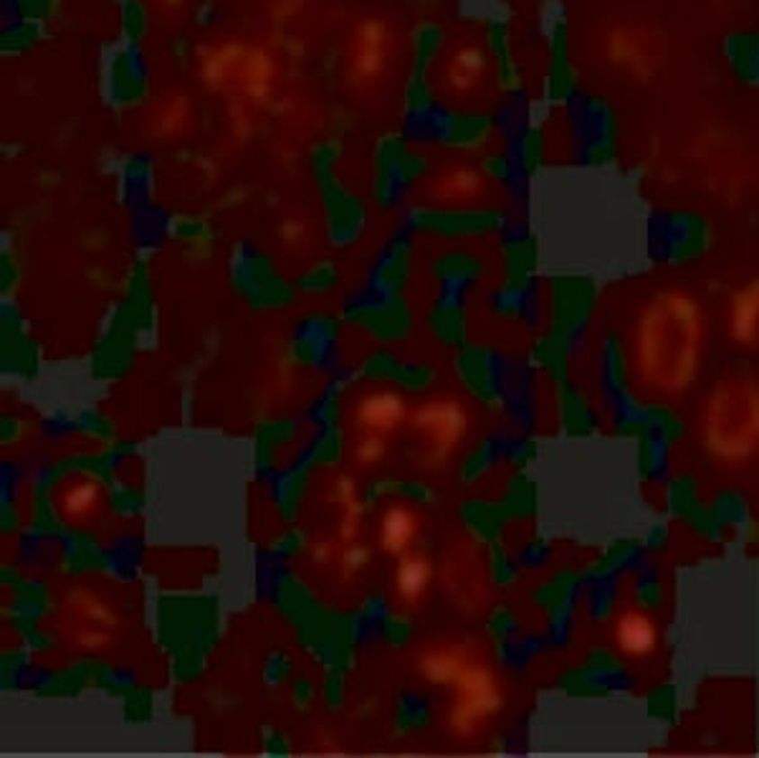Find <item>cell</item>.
Returning a JSON list of instances; mask_svg holds the SVG:
<instances>
[{
  "label": "cell",
  "mask_w": 759,
  "mask_h": 758,
  "mask_svg": "<svg viewBox=\"0 0 759 758\" xmlns=\"http://www.w3.org/2000/svg\"><path fill=\"white\" fill-rule=\"evenodd\" d=\"M592 386L598 391V398L587 404V411L592 414V424L602 426L608 424L618 432H633L643 429L655 408L643 404L636 393L628 388L623 379V361H620V348L615 340H602L595 355H592Z\"/></svg>",
  "instance_id": "obj_1"
},
{
  "label": "cell",
  "mask_w": 759,
  "mask_h": 758,
  "mask_svg": "<svg viewBox=\"0 0 759 758\" xmlns=\"http://www.w3.org/2000/svg\"><path fill=\"white\" fill-rule=\"evenodd\" d=\"M640 444H643V479L651 492H655L666 505L668 513H673V424L655 411L651 421L640 429Z\"/></svg>",
  "instance_id": "obj_2"
},
{
  "label": "cell",
  "mask_w": 759,
  "mask_h": 758,
  "mask_svg": "<svg viewBox=\"0 0 759 758\" xmlns=\"http://www.w3.org/2000/svg\"><path fill=\"white\" fill-rule=\"evenodd\" d=\"M701 229L691 216L673 211H651L646 221V254L651 264L668 267L689 257L699 244Z\"/></svg>",
  "instance_id": "obj_3"
},
{
  "label": "cell",
  "mask_w": 759,
  "mask_h": 758,
  "mask_svg": "<svg viewBox=\"0 0 759 758\" xmlns=\"http://www.w3.org/2000/svg\"><path fill=\"white\" fill-rule=\"evenodd\" d=\"M51 505L64 525L89 528L107 513V492L92 474L71 472L56 485Z\"/></svg>",
  "instance_id": "obj_4"
},
{
  "label": "cell",
  "mask_w": 759,
  "mask_h": 758,
  "mask_svg": "<svg viewBox=\"0 0 759 758\" xmlns=\"http://www.w3.org/2000/svg\"><path fill=\"white\" fill-rule=\"evenodd\" d=\"M109 107H132L145 95V68L134 51V41L127 39L124 49H112V59L104 61V84Z\"/></svg>",
  "instance_id": "obj_5"
},
{
  "label": "cell",
  "mask_w": 759,
  "mask_h": 758,
  "mask_svg": "<svg viewBox=\"0 0 759 758\" xmlns=\"http://www.w3.org/2000/svg\"><path fill=\"white\" fill-rule=\"evenodd\" d=\"M626 581V591L640 604H648L664 589V566L646 543L640 545H628L615 555L610 563Z\"/></svg>",
  "instance_id": "obj_6"
},
{
  "label": "cell",
  "mask_w": 759,
  "mask_h": 758,
  "mask_svg": "<svg viewBox=\"0 0 759 758\" xmlns=\"http://www.w3.org/2000/svg\"><path fill=\"white\" fill-rule=\"evenodd\" d=\"M613 642L628 657H651L658 650V624L643 607H626L615 614Z\"/></svg>",
  "instance_id": "obj_7"
},
{
  "label": "cell",
  "mask_w": 759,
  "mask_h": 758,
  "mask_svg": "<svg viewBox=\"0 0 759 758\" xmlns=\"http://www.w3.org/2000/svg\"><path fill=\"white\" fill-rule=\"evenodd\" d=\"M405 398L398 391H373L362 396L355 406V426L360 434L387 436L405 419Z\"/></svg>",
  "instance_id": "obj_8"
},
{
  "label": "cell",
  "mask_w": 759,
  "mask_h": 758,
  "mask_svg": "<svg viewBox=\"0 0 759 758\" xmlns=\"http://www.w3.org/2000/svg\"><path fill=\"white\" fill-rule=\"evenodd\" d=\"M623 594H626V581L613 566L590 571L587 576H583V609L592 622L610 619Z\"/></svg>",
  "instance_id": "obj_9"
},
{
  "label": "cell",
  "mask_w": 759,
  "mask_h": 758,
  "mask_svg": "<svg viewBox=\"0 0 759 758\" xmlns=\"http://www.w3.org/2000/svg\"><path fill=\"white\" fill-rule=\"evenodd\" d=\"M415 426L426 434L436 452H448L453 444H458L461 434L466 432V416L453 404H433L418 414Z\"/></svg>",
  "instance_id": "obj_10"
},
{
  "label": "cell",
  "mask_w": 759,
  "mask_h": 758,
  "mask_svg": "<svg viewBox=\"0 0 759 758\" xmlns=\"http://www.w3.org/2000/svg\"><path fill=\"white\" fill-rule=\"evenodd\" d=\"M420 520L411 505L395 502L390 505L380 517V545L390 555L411 553L415 538H418Z\"/></svg>",
  "instance_id": "obj_11"
},
{
  "label": "cell",
  "mask_w": 759,
  "mask_h": 758,
  "mask_svg": "<svg viewBox=\"0 0 759 758\" xmlns=\"http://www.w3.org/2000/svg\"><path fill=\"white\" fill-rule=\"evenodd\" d=\"M580 682L590 692H605V695H636L640 690L638 672H633L623 662L592 664L583 672Z\"/></svg>",
  "instance_id": "obj_12"
},
{
  "label": "cell",
  "mask_w": 759,
  "mask_h": 758,
  "mask_svg": "<svg viewBox=\"0 0 759 758\" xmlns=\"http://www.w3.org/2000/svg\"><path fill=\"white\" fill-rule=\"evenodd\" d=\"M430 581H433V569L423 555L413 553V551L400 555L395 589H398V596L405 604H418L426 596Z\"/></svg>",
  "instance_id": "obj_13"
},
{
  "label": "cell",
  "mask_w": 759,
  "mask_h": 758,
  "mask_svg": "<svg viewBox=\"0 0 759 758\" xmlns=\"http://www.w3.org/2000/svg\"><path fill=\"white\" fill-rule=\"evenodd\" d=\"M727 56L732 61L739 79L752 87H759V36L754 33H734L727 39Z\"/></svg>",
  "instance_id": "obj_14"
},
{
  "label": "cell",
  "mask_w": 759,
  "mask_h": 758,
  "mask_svg": "<svg viewBox=\"0 0 759 758\" xmlns=\"http://www.w3.org/2000/svg\"><path fill=\"white\" fill-rule=\"evenodd\" d=\"M592 340H595L592 317L590 315H577L573 320V325L567 327V338H565V361H567L570 370H580L595 355Z\"/></svg>",
  "instance_id": "obj_15"
},
{
  "label": "cell",
  "mask_w": 759,
  "mask_h": 758,
  "mask_svg": "<svg viewBox=\"0 0 759 758\" xmlns=\"http://www.w3.org/2000/svg\"><path fill=\"white\" fill-rule=\"evenodd\" d=\"M759 327V287H752L734 299L732 307V333L734 338L749 342L757 335Z\"/></svg>",
  "instance_id": "obj_16"
},
{
  "label": "cell",
  "mask_w": 759,
  "mask_h": 758,
  "mask_svg": "<svg viewBox=\"0 0 759 758\" xmlns=\"http://www.w3.org/2000/svg\"><path fill=\"white\" fill-rule=\"evenodd\" d=\"M486 67V59L481 54L479 49H461L458 54L453 56L451 68H448V79H451V87L456 89H468L474 87L479 74Z\"/></svg>",
  "instance_id": "obj_17"
},
{
  "label": "cell",
  "mask_w": 759,
  "mask_h": 758,
  "mask_svg": "<svg viewBox=\"0 0 759 758\" xmlns=\"http://www.w3.org/2000/svg\"><path fill=\"white\" fill-rule=\"evenodd\" d=\"M481 188V178L474 170H453L438 180V198L443 201H464L474 198Z\"/></svg>",
  "instance_id": "obj_18"
},
{
  "label": "cell",
  "mask_w": 759,
  "mask_h": 758,
  "mask_svg": "<svg viewBox=\"0 0 759 758\" xmlns=\"http://www.w3.org/2000/svg\"><path fill=\"white\" fill-rule=\"evenodd\" d=\"M717 525H719V530H729V533H746V530H752V517H749V510L742 502L732 500L719 507Z\"/></svg>",
  "instance_id": "obj_19"
},
{
  "label": "cell",
  "mask_w": 759,
  "mask_h": 758,
  "mask_svg": "<svg viewBox=\"0 0 759 758\" xmlns=\"http://www.w3.org/2000/svg\"><path fill=\"white\" fill-rule=\"evenodd\" d=\"M162 3V8H175V11H177V8H183V3H185V0H160Z\"/></svg>",
  "instance_id": "obj_20"
}]
</instances>
